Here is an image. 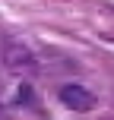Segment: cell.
<instances>
[{
  "instance_id": "3957f363",
  "label": "cell",
  "mask_w": 114,
  "mask_h": 120,
  "mask_svg": "<svg viewBox=\"0 0 114 120\" xmlns=\"http://www.w3.org/2000/svg\"><path fill=\"white\" fill-rule=\"evenodd\" d=\"M19 101H35V95H32V89H29V85H22V92H19Z\"/></svg>"
},
{
  "instance_id": "7a4b0ae2",
  "label": "cell",
  "mask_w": 114,
  "mask_h": 120,
  "mask_svg": "<svg viewBox=\"0 0 114 120\" xmlns=\"http://www.w3.org/2000/svg\"><path fill=\"white\" fill-rule=\"evenodd\" d=\"M57 98H60V101H63L70 111H79V114H89V111H95V104H98V98L92 95V92L86 89V85H79V82L60 85Z\"/></svg>"
},
{
  "instance_id": "277c9868",
  "label": "cell",
  "mask_w": 114,
  "mask_h": 120,
  "mask_svg": "<svg viewBox=\"0 0 114 120\" xmlns=\"http://www.w3.org/2000/svg\"><path fill=\"white\" fill-rule=\"evenodd\" d=\"M0 120H6V108H3V104H0Z\"/></svg>"
},
{
  "instance_id": "6da1fadb",
  "label": "cell",
  "mask_w": 114,
  "mask_h": 120,
  "mask_svg": "<svg viewBox=\"0 0 114 120\" xmlns=\"http://www.w3.org/2000/svg\"><path fill=\"white\" fill-rule=\"evenodd\" d=\"M0 57H3V66L13 70V73H29V70L38 66L35 54H32L25 44H19V41H6L3 48H0Z\"/></svg>"
}]
</instances>
